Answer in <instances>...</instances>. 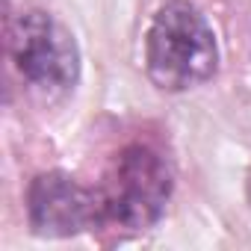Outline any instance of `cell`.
I'll list each match as a JSON object with an SVG mask.
<instances>
[{
	"label": "cell",
	"instance_id": "cell-1",
	"mask_svg": "<svg viewBox=\"0 0 251 251\" xmlns=\"http://www.w3.org/2000/svg\"><path fill=\"white\" fill-rule=\"evenodd\" d=\"M219 68V42L207 15L186 3H163L145 33V71L163 92H189Z\"/></svg>",
	"mask_w": 251,
	"mask_h": 251
},
{
	"label": "cell",
	"instance_id": "cell-2",
	"mask_svg": "<svg viewBox=\"0 0 251 251\" xmlns=\"http://www.w3.org/2000/svg\"><path fill=\"white\" fill-rule=\"evenodd\" d=\"M100 195L103 222L118 230H145L160 222L172 198V169L151 145H127L112 160Z\"/></svg>",
	"mask_w": 251,
	"mask_h": 251
},
{
	"label": "cell",
	"instance_id": "cell-3",
	"mask_svg": "<svg viewBox=\"0 0 251 251\" xmlns=\"http://www.w3.org/2000/svg\"><path fill=\"white\" fill-rule=\"evenodd\" d=\"M12 62L45 98H65L80 83V48L74 33L45 9L18 15L12 27Z\"/></svg>",
	"mask_w": 251,
	"mask_h": 251
},
{
	"label": "cell",
	"instance_id": "cell-4",
	"mask_svg": "<svg viewBox=\"0 0 251 251\" xmlns=\"http://www.w3.org/2000/svg\"><path fill=\"white\" fill-rule=\"evenodd\" d=\"M27 219L39 236H77L103 222L100 195L65 172H45L27 189Z\"/></svg>",
	"mask_w": 251,
	"mask_h": 251
},
{
	"label": "cell",
	"instance_id": "cell-5",
	"mask_svg": "<svg viewBox=\"0 0 251 251\" xmlns=\"http://www.w3.org/2000/svg\"><path fill=\"white\" fill-rule=\"evenodd\" d=\"M248 201H251V172H248Z\"/></svg>",
	"mask_w": 251,
	"mask_h": 251
}]
</instances>
